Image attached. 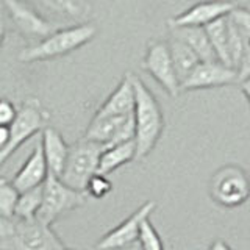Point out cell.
Returning a JSON list of instances; mask_svg holds the SVG:
<instances>
[{"mask_svg":"<svg viewBox=\"0 0 250 250\" xmlns=\"http://www.w3.org/2000/svg\"><path fill=\"white\" fill-rule=\"evenodd\" d=\"M133 86V125H135V161L144 160L158 144L164 133V113L155 94L138 75L130 72Z\"/></svg>","mask_w":250,"mask_h":250,"instance_id":"cell-1","label":"cell"},{"mask_svg":"<svg viewBox=\"0 0 250 250\" xmlns=\"http://www.w3.org/2000/svg\"><path fill=\"white\" fill-rule=\"evenodd\" d=\"M97 36V27L92 22H83L77 25L53 30L41 41L33 42L22 49L18 55L21 62H41L50 61L72 53L83 45L89 44Z\"/></svg>","mask_w":250,"mask_h":250,"instance_id":"cell-2","label":"cell"},{"mask_svg":"<svg viewBox=\"0 0 250 250\" xmlns=\"http://www.w3.org/2000/svg\"><path fill=\"white\" fill-rule=\"evenodd\" d=\"M50 121V113L44 108L41 100L28 97L21 104L14 121L8 125L10 138L5 147L0 148V169L19 148L38 133H41Z\"/></svg>","mask_w":250,"mask_h":250,"instance_id":"cell-3","label":"cell"},{"mask_svg":"<svg viewBox=\"0 0 250 250\" xmlns=\"http://www.w3.org/2000/svg\"><path fill=\"white\" fill-rule=\"evenodd\" d=\"M102 150H104V146L84 138L69 146V155L60 180L66 186L84 194V186L88 180L97 172Z\"/></svg>","mask_w":250,"mask_h":250,"instance_id":"cell-4","label":"cell"},{"mask_svg":"<svg viewBox=\"0 0 250 250\" xmlns=\"http://www.w3.org/2000/svg\"><path fill=\"white\" fill-rule=\"evenodd\" d=\"M84 200L86 195L83 192L66 186L60 177L49 172L42 183V199L41 207L36 213V219L47 225H52L61 216L83 207Z\"/></svg>","mask_w":250,"mask_h":250,"instance_id":"cell-5","label":"cell"},{"mask_svg":"<svg viewBox=\"0 0 250 250\" xmlns=\"http://www.w3.org/2000/svg\"><path fill=\"white\" fill-rule=\"evenodd\" d=\"M247 172L236 164L219 167L209 180V197L222 208H238L249 199Z\"/></svg>","mask_w":250,"mask_h":250,"instance_id":"cell-6","label":"cell"},{"mask_svg":"<svg viewBox=\"0 0 250 250\" xmlns=\"http://www.w3.org/2000/svg\"><path fill=\"white\" fill-rule=\"evenodd\" d=\"M5 14L10 18L16 31L31 44L41 41L55 30L53 22L45 19L35 6L25 0H0Z\"/></svg>","mask_w":250,"mask_h":250,"instance_id":"cell-7","label":"cell"},{"mask_svg":"<svg viewBox=\"0 0 250 250\" xmlns=\"http://www.w3.org/2000/svg\"><path fill=\"white\" fill-rule=\"evenodd\" d=\"M141 67H143L170 97H178L180 82L177 78L174 64H172L167 41L153 39V41L148 42Z\"/></svg>","mask_w":250,"mask_h":250,"instance_id":"cell-8","label":"cell"},{"mask_svg":"<svg viewBox=\"0 0 250 250\" xmlns=\"http://www.w3.org/2000/svg\"><path fill=\"white\" fill-rule=\"evenodd\" d=\"M238 83V72L233 67L222 64L221 61H200L180 83V92L224 88Z\"/></svg>","mask_w":250,"mask_h":250,"instance_id":"cell-9","label":"cell"},{"mask_svg":"<svg viewBox=\"0 0 250 250\" xmlns=\"http://www.w3.org/2000/svg\"><path fill=\"white\" fill-rule=\"evenodd\" d=\"M135 136L133 116H113V117H92L86 127L83 138L97 143L104 147L114 146L130 141Z\"/></svg>","mask_w":250,"mask_h":250,"instance_id":"cell-10","label":"cell"},{"mask_svg":"<svg viewBox=\"0 0 250 250\" xmlns=\"http://www.w3.org/2000/svg\"><path fill=\"white\" fill-rule=\"evenodd\" d=\"M16 241L21 250H66V244L58 236L52 225H47L36 217H16Z\"/></svg>","mask_w":250,"mask_h":250,"instance_id":"cell-11","label":"cell"},{"mask_svg":"<svg viewBox=\"0 0 250 250\" xmlns=\"http://www.w3.org/2000/svg\"><path fill=\"white\" fill-rule=\"evenodd\" d=\"M155 208H156V202L153 200L143 203V205L136 211H133L127 219H124L119 225L106 231L104 236L97 241L96 250H114V249L128 246L131 242L138 241L141 222H143L146 217H150Z\"/></svg>","mask_w":250,"mask_h":250,"instance_id":"cell-12","label":"cell"},{"mask_svg":"<svg viewBox=\"0 0 250 250\" xmlns=\"http://www.w3.org/2000/svg\"><path fill=\"white\" fill-rule=\"evenodd\" d=\"M236 3L233 0H203L167 21L169 28L177 27H207L208 23L225 18Z\"/></svg>","mask_w":250,"mask_h":250,"instance_id":"cell-13","label":"cell"},{"mask_svg":"<svg viewBox=\"0 0 250 250\" xmlns=\"http://www.w3.org/2000/svg\"><path fill=\"white\" fill-rule=\"evenodd\" d=\"M47 174H49V169H47L44 160L41 144L38 143L28 155V158L23 161L21 169L16 172V175L11 180V185L19 192L33 189V188L41 186L44 183Z\"/></svg>","mask_w":250,"mask_h":250,"instance_id":"cell-14","label":"cell"},{"mask_svg":"<svg viewBox=\"0 0 250 250\" xmlns=\"http://www.w3.org/2000/svg\"><path fill=\"white\" fill-rule=\"evenodd\" d=\"M41 148H42V155L47 164V169H49L50 174L60 177L62 169H64V164L69 155V144L64 141L61 133L53 128V127H47L41 131Z\"/></svg>","mask_w":250,"mask_h":250,"instance_id":"cell-15","label":"cell"},{"mask_svg":"<svg viewBox=\"0 0 250 250\" xmlns=\"http://www.w3.org/2000/svg\"><path fill=\"white\" fill-rule=\"evenodd\" d=\"M135 96H133V86L130 80V72H127L114 91L106 97L100 105L94 117H113V116H127L133 113Z\"/></svg>","mask_w":250,"mask_h":250,"instance_id":"cell-16","label":"cell"},{"mask_svg":"<svg viewBox=\"0 0 250 250\" xmlns=\"http://www.w3.org/2000/svg\"><path fill=\"white\" fill-rule=\"evenodd\" d=\"M135 141H125V143H119L114 146L104 147V150L100 153L99 158V167L97 172L104 175L113 174L114 170L125 166L131 161H135Z\"/></svg>","mask_w":250,"mask_h":250,"instance_id":"cell-17","label":"cell"},{"mask_svg":"<svg viewBox=\"0 0 250 250\" xmlns=\"http://www.w3.org/2000/svg\"><path fill=\"white\" fill-rule=\"evenodd\" d=\"M169 35L178 38L197 55L200 61H217L203 27H177L169 28Z\"/></svg>","mask_w":250,"mask_h":250,"instance_id":"cell-18","label":"cell"},{"mask_svg":"<svg viewBox=\"0 0 250 250\" xmlns=\"http://www.w3.org/2000/svg\"><path fill=\"white\" fill-rule=\"evenodd\" d=\"M36 10H44L67 19H83L91 13V5L86 0H25Z\"/></svg>","mask_w":250,"mask_h":250,"instance_id":"cell-19","label":"cell"},{"mask_svg":"<svg viewBox=\"0 0 250 250\" xmlns=\"http://www.w3.org/2000/svg\"><path fill=\"white\" fill-rule=\"evenodd\" d=\"M167 45H169L172 64H174L177 78H178V82L182 83L185 78L191 74V70L199 64L200 60H199L197 55L189 49V47H188L183 41H180V39L175 36L169 35Z\"/></svg>","mask_w":250,"mask_h":250,"instance_id":"cell-20","label":"cell"},{"mask_svg":"<svg viewBox=\"0 0 250 250\" xmlns=\"http://www.w3.org/2000/svg\"><path fill=\"white\" fill-rule=\"evenodd\" d=\"M205 28V33L208 36V41L211 49H213L216 60L221 61L222 64L231 67L230 64V57H229V44H227V39H229V28H227V16L221 18L214 22L208 23Z\"/></svg>","mask_w":250,"mask_h":250,"instance_id":"cell-21","label":"cell"},{"mask_svg":"<svg viewBox=\"0 0 250 250\" xmlns=\"http://www.w3.org/2000/svg\"><path fill=\"white\" fill-rule=\"evenodd\" d=\"M42 199V185L36 186L33 189L19 192L18 202L14 207V217L18 219H33L36 217V213L41 207Z\"/></svg>","mask_w":250,"mask_h":250,"instance_id":"cell-22","label":"cell"},{"mask_svg":"<svg viewBox=\"0 0 250 250\" xmlns=\"http://www.w3.org/2000/svg\"><path fill=\"white\" fill-rule=\"evenodd\" d=\"M138 242L143 247V250H164V242L156 231L153 224L150 222V217H146L139 227Z\"/></svg>","mask_w":250,"mask_h":250,"instance_id":"cell-23","label":"cell"},{"mask_svg":"<svg viewBox=\"0 0 250 250\" xmlns=\"http://www.w3.org/2000/svg\"><path fill=\"white\" fill-rule=\"evenodd\" d=\"M19 197V191L10 180L0 177V217H13L14 207Z\"/></svg>","mask_w":250,"mask_h":250,"instance_id":"cell-24","label":"cell"},{"mask_svg":"<svg viewBox=\"0 0 250 250\" xmlns=\"http://www.w3.org/2000/svg\"><path fill=\"white\" fill-rule=\"evenodd\" d=\"M113 191V183L109 182L108 175L96 172L84 186V195H89L92 199H104Z\"/></svg>","mask_w":250,"mask_h":250,"instance_id":"cell-25","label":"cell"},{"mask_svg":"<svg viewBox=\"0 0 250 250\" xmlns=\"http://www.w3.org/2000/svg\"><path fill=\"white\" fill-rule=\"evenodd\" d=\"M16 113H18V108L11 100L0 99V125L8 127L14 121Z\"/></svg>","mask_w":250,"mask_h":250,"instance_id":"cell-26","label":"cell"},{"mask_svg":"<svg viewBox=\"0 0 250 250\" xmlns=\"http://www.w3.org/2000/svg\"><path fill=\"white\" fill-rule=\"evenodd\" d=\"M5 35H6V14H5L2 3H0V49H2V45H3Z\"/></svg>","mask_w":250,"mask_h":250,"instance_id":"cell-27","label":"cell"},{"mask_svg":"<svg viewBox=\"0 0 250 250\" xmlns=\"http://www.w3.org/2000/svg\"><path fill=\"white\" fill-rule=\"evenodd\" d=\"M8 138H10V130H8V127L0 125V148L5 147V144L8 143Z\"/></svg>","mask_w":250,"mask_h":250,"instance_id":"cell-28","label":"cell"},{"mask_svg":"<svg viewBox=\"0 0 250 250\" xmlns=\"http://www.w3.org/2000/svg\"><path fill=\"white\" fill-rule=\"evenodd\" d=\"M208 250H231V249H230V246L227 244L225 241H221V239H219V241H214L213 244L209 246Z\"/></svg>","mask_w":250,"mask_h":250,"instance_id":"cell-29","label":"cell"},{"mask_svg":"<svg viewBox=\"0 0 250 250\" xmlns=\"http://www.w3.org/2000/svg\"><path fill=\"white\" fill-rule=\"evenodd\" d=\"M114 250H143V247H141V244L138 241H135V242H131V244H128V246H124V247L114 249Z\"/></svg>","mask_w":250,"mask_h":250,"instance_id":"cell-30","label":"cell"},{"mask_svg":"<svg viewBox=\"0 0 250 250\" xmlns=\"http://www.w3.org/2000/svg\"><path fill=\"white\" fill-rule=\"evenodd\" d=\"M66 250H72V249H66Z\"/></svg>","mask_w":250,"mask_h":250,"instance_id":"cell-31","label":"cell"}]
</instances>
